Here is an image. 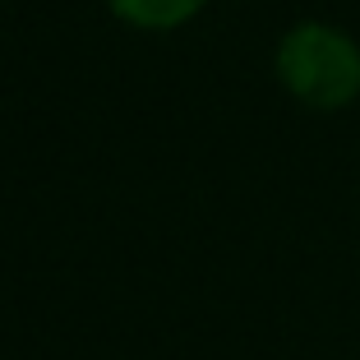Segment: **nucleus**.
I'll list each match as a JSON object with an SVG mask.
<instances>
[{
    "label": "nucleus",
    "mask_w": 360,
    "mask_h": 360,
    "mask_svg": "<svg viewBox=\"0 0 360 360\" xmlns=\"http://www.w3.org/2000/svg\"><path fill=\"white\" fill-rule=\"evenodd\" d=\"M277 79L309 111H342L360 97V42L333 23H296L277 46Z\"/></svg>",
    "instance_id": "1"
},
{
    "label": "nucleus",
    "mask_w": 360,
    "mask_h": 360,
    "mask_svg": "<svg viewBox=\"0 0 360 360\" xmlns=\"http://www.w3.org/2000/svg\"><path fill=\"white\" fill-rule=\"evenodd\" d=\"M106 5H111V10H116L125 23H134V28L167 32V28L190 23L194 14L208 5V0H106Z\"/></svg>",
    "instance_id": "2"
}]
</instances>
